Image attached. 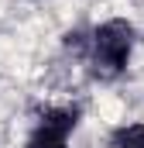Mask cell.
Masks as SVG:
<instances>
[{"label":"cell","mask_w":144,"mask_h":148,"mask_svg":"<svg viewBox=\"0 0 144 148\" xmlns=\"http://www.w3.org/2000/svg\"><path fill=\"white\" fill-rule=\"evenodd\" d=\"M130 52H134V24L124 17H110L100 28H93V45H89V59H86L89 73L103 83L117 79L127 69Z\"/></svg>","instance_id":"6da1fadb"},{"label":"cell","mask_w":144,"mask_h":148,"mask_svg":"<svg viewBox=\"0 0 144 148\" xmlns=\"http://www.w3.org/2000/svg\"><path fill=\"white\" fill-rule=\"evenodd\" d=\"M38 124H45V127H52V131H62V134H72L75 131V124H79V107H45L41 114V121Z\"/></svg>","instance_id":"7a4b0ae2"},{"label":"cell","mask_w":144,"mask_h":148,"mask_svg":"<svg viewBox=\"0 0 144 148\" xmlns=\"http://www.w3.org/2000/svg\"><path fill=\"white\" fill-rule=\"evenodd\" d=\"M62 45H65V52H69L72 59H82V62H86V59H89V45H93V31L82 28V24H75V28L65 31Z\"/></svg>","instance_id":"3957f363"},{"label":"cell","mask_w":144,"mask_h":148,"mask_svg":"<svg viewBox=\"0 0 144 148\" xmlns=\"http://www.w3.org/2000/svg\"><path fill=\"white\" fill-rule=\"evenodd\" d=\"M24 148H69V134L38 124L35 131H31V138H28V145H24Z\"/></svg>","instance_id":"277c9868"},{"label":"cell","mask_w":144,"mask_h":148,"mask_svg":"<svg viewBox=\"0 0 144 148\" xmlns=\"http://www.w3.org/2000/svg\"><path fill=\"white\" fill-rule=\"evenodd\" d=\"M110 141L113 148H144V124H120Z\"/></svg>","instance_id":"5b68a950"}]
</instances>
